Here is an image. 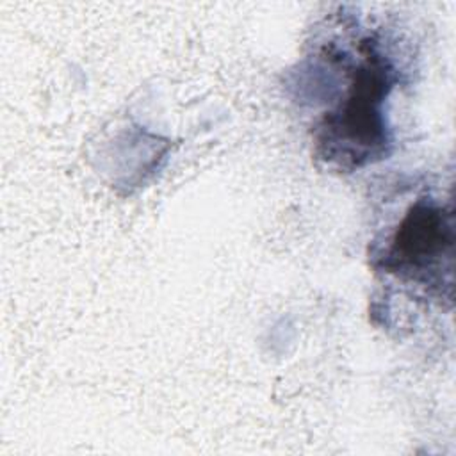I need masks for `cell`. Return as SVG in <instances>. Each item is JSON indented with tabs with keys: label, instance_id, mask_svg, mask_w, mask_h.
Here are the masks:
<instances>
[{
	"label": "cell",
	"instance_id": "6da1fadb",
	"mask_svg": "<svg viewBox=\"0 0 456 456\" xmlns=\"http://www.w3.org/2000/svg\"><path fill=\"white\" fill-rule=\"evenodd\" d=\"M356 52L358 57L347 59V87L335 109L324 114L317 135L324 159L344 167L385 155L390 141L383 105L394 86V66L376 37H362Z\"/></svg>",
	"mask_w": 456,
	"mask_h": 456
},
{
	"label": "cell",
	"instance_id": "7a4b0ae2",
	"mask_svg": "<svg viewBox=\"0 0 456 456\" xmlns=\"http://www.w3.org/2000/svg\"><path fill=\"white\" fill-rule=\"evenodd\" d=\"M454 223L451 207L431 198L417 200L399 223L388 246L379 255V265L403 280L436 289H452Z\"/></svg>",
	"mask_w": 456,
	"mask_h": 456
}]
</instances>
